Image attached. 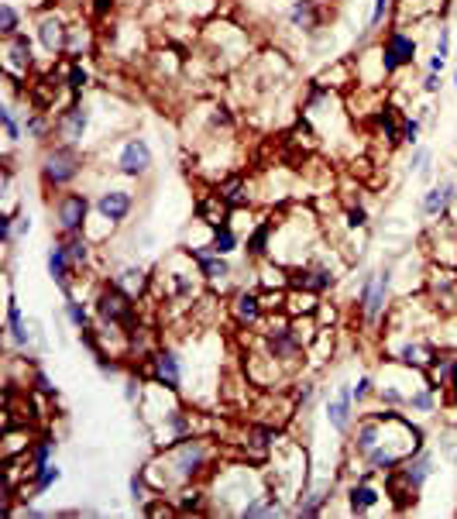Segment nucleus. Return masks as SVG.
Wrapping results in <instances>:
<instances>
[{"label": "nucleus", "instance_id": "obj_1", "mask_svg": "<svg viewBox=\"0 0 457 519\" xmlns=\"http://www.w3.org/2000/svg\"><path fill=\"white\" fill-rule=\"evenodd\" d=\"M220 461H224L220 440L210 434H193L169 447H155V454L141 465V471H145L155 495L172 499V495H179L189 485L207 482Z\"/></svg>", "mask_w": 457, "mask_h": 519}, {"label": "nucleus", "instance_id": "obj_2", "mask_svg": "<svg viewBox=\"0 0 457 519\" xmlns=\"http://www.w3.org/2000/svg\"><path fill=\"white\" fill-rule=\"evenodd\" d=\"M269 489V475H265V465H255V461H220L214 468V475L207 478V495H210V513L220 516H238L244 513L255 495H262Z\"/></svg>", "mask_w": 457, "mask_h": 519}, {"label": "nucleus", "instance_id": "obj_3", "mask_svg": "<svg viewBox=\"0 0 457 519\" xmlns=\"http://www.w3.org/2000/svg\"><path fill=\"white\" fill-rule=\"evenodd\" d=\"M196 55L210 69V76H231L255 55V49H251L248 28L217 14V18L203 21L200 38H196Z\"/></svg>", "mask_w": 457, "mask_h": 519}, {"label": "nucleus", "instance_id": "obj_4", "mask_svg": "<svg viewBox=\"0 0 457 519\" xmlns=\"http://www.w3.org/2000/svg\"><path fill=\"white\" fill-rule=\"evenodd\" d=\"M303 121L313 128L320 145H341L351 138V110L341 90H323V86H306L303 93Z\"/></svg>", "mask_w": 457, "mask_h": 519}, {"label": "nucleus", "instance_id": "obj_5", "mask_svg": "<svg viewBox=\"0 0 457 519\" xmlns=\"http://www.w3.org/2000/svg\"><path fill=\"white\" fill-rule=\"evenodd\" d=\"M152 272H155L152 289H159V296L169 303H196L207 293V279H203L200 265L193 262V255L186 248L165 255Z\"/></svg>", "mask_w": 457, "mask_h": 519}, {"label": "nucleus", "instance_id": "obj_6", "mask_svg": "<svg viewBox=\"0 0 457 519\" xmlns=\"http://www.w3.org/2000/svg\"><path fill=\"white\" fill-rule=\"evenodd\" d=\"M86 172V155L80 145H69V141H55V145H45L42 162H38V183H42V193L55 200V196L69 193Z\"/></svg>", "mask_w": 457, "mask_h": 519}, {"label": "nucleus", "instance_id": "obj_7", "mask_svg": "<svg viewBox=\"0 0 457 519\" xmlns=\"http://www.w3.org/2000/svg\"><path fill=\"white\" fill-rule=\"evenodd\" d=\"M382 355L385 361H399L406 368H416V372H427V368L437 361L440 348L437 341L427 334V330H396V327H382Z\"/></svg>", "mask_w": 457, "mask_h": 519}, {"label": "nucleus", "instance_id": "obj_8", "mask_svg": "<svg viewBox=\"0 0 457 519\" xmlns=\"http://www.w3.org/2000/svg\"><path fill=\"white\" fill-rule=\"evenodd\" d=\"M258 344L299 379V372H303V365H306V344L299 341L289 313H269L262 324V334H258Z\"/></svg>", "mask_w": 457, "mask_h": 519}, {"label": "nucleus", "instance_id": "obj_9", "mask_svg": "<svg viewBox=\"0 0 457 519\" xmlns=\"http://www.w3.org/2000/svg\"><path fill=\"white\" fill-rule=\"evenodd\" d=\"M433 471H437V458H433L430 447L416 451L413 458H406L403 465L392 471V475H385V489H389V499H396L399 509H406L409 502H416L423 495L427 482L433 478Z\"/></svg>", "mask_w": 457, "mask_h": 519}, {"label": "nucleus", "instance_id": "obj_10", "mask_svg": "<svg viewBox=\"0 0 457 519\" xmlns=\"http://www.w3.org/2000/svg\"><path fill=\"white\" fill-rule=\"evenodd\" d=\"M392 296H396V262H385L382 269L375 275V286L368 289L365 300H358V317L361 324L368 330H378L385 327V320H389L392 313Z\"/></svg>", "mask_w": 457, "mask_h": 519}, {"label": "nucleus", "instance_id": "obj_11", "mask_svg": "<svg viewBox=\"0 0 457 519\" xmlns=\"http://www.w3.org/2000/svg\"><path fill=\"white\" fill-rule=\"evenodd\" d=\"M90 303H93V313H97V320H104V324H117L124 330H135L141 324L138 300L124 293V289H117L110 279L97 289V296H93Z\"/></svg>", "mask_w": 457, "mask_h": 519}, {"label": "nucleus", "instance_id": "obj_12", "mask_svg": "<svg viewBox=\"0 0 457 519\" xmlns=\"http://www.w3.org/2000/svg\"><path fill=\"white\" fill-rule=\"evenodd\" d=\"M193 434H210V423L203 420V413H196L189 403H183L179 410H172L169 416H165V420L148 427L152 447H169V444H176V440H186Z\"/></svg>", "mask_w": 457, "mask_h": 519}, {"label": "nucleus", "instance_id": "obj_13", "mask_svg": "<svg viewBox=\"0 0 457 519\" xmlns=\"http://www.w3.org/2000/svg\"><path fill=\"white\" fill-rule=\"evenodd\" d=\"M93 214V196L83 190H69L52 200V224L55 234H80L90 227Z\"/></svg>", "mask_w": 457, "mask_h": 519}, {"label": "nucleus", "instance_id": "obj_14", "mask_svg": "<svg viewBox=\"0 0 457 519\" xmlns=\"http://www.w3.org/2000/svg\"><path fill=\"white\" fill-rule=\"evenodd\" d=\"M282 28H289L293 35H299L303 42H310L313 35H320V31H327V7H323V0H289L286 11L279 14Z\"/></svg>", "mask_w": 457, "mask_h": 519}, {"label": "nucleus", "instance_id": "obj_15", "mask_svg": "<svg viewBox=\"0 0 457 519\" xmlns=\"http://www.w3.org/2000/svg\"><path fill=\"white\" fill-rule=\"evenodd\" d=\"M35 35H28V31H18L14 38H4V49H0V55H4V80L7 83H25L31 80V73H35Z\"/></svg>", "mask_w": 457, "mask_h": 519}, {"label": "nucleus", "instance_id": "obj_16", "mask_svg": "<svg viewBox=\"0 0 457 519\" xmlns=\"http://www.w3.org/2000/svg\"><path fill=\"white\" fill-rule=\"evenodd\" d=\"M135 207H138V196L131 186H104V190L93 196V214H97L100 224H107L110 231L128 224Z\"/></svg>", "mask_w": 457, "mask_h": 519}, {"label": "nucleus", "instance_id": "obj_17", "mask_svg": "<svg viewBox=\"0 0 457 519\" xmlns=\"http://www.w3.org/2000/svg\"><path fill=\"white\" fill-rule=\"evenodd\" d=\"M69 21H73V18H69V14L62 11L59 4L38 11V18H35V42H38V49L49 55V59H62V55H66Z\"/></svg>", "mask_w": 457, "mask_h": 519}, {"label": "nucleus", "instance_id": "obj_18", "mask_svg": "<svg viewBox=\"0 0 457 519\" xmlns=\"http://www.w3.org/2000/svg\"><path fill=\"white\" fill-rule=\"evenodd\" d=\"M416 59H420V38L409 35L403 25H392L389 35L382 38V62L389 80H396L403 69L416 66Z\"/></svg>", "mask_w": 457, "mask_h": 519}, {"label": "nucleus", "instance_id": "obj_19", "mask_svg": "<svg viewBox=\"0 0 457 519\" xmlns=\"http://www.w3.org/2000/svg\"><path fill=\"white\" fill-rule=\"evenodd\" d=\"M145 375L162 385H169V389L183 392L186 389V355L183 348H176V344H159V348L152 351V358L145 361Z\"/></svg>", "mask_w": 457, "mask_h": 519}, {"label": "nucleus", "instance_id": "obj_20", "mask_svg": "<svg viewBox=\"0 0 457 519\" xmlns=\"http://www.w3.org/2000/svg\"><path fill=\"white\" fill-rule=\"evenodd\" d=\"M193 255V262L200 265V272H203V279H207V289H214L217 296H224V293H234L238 289V265H234V258H227V255H217V251H210V248H193L189 251Z\"/></svg>", "mask_w": 457, "mask_h": 519}, {"label": "nucleus", "instance_id": "obj_21", "mask_svg": "<svg viewBox=\"0 0 457 519\" xmlns=\"http://www.w3.org/2000/svg\"><path fill=\"white\" fill-rule=\"evenodd\" d=\"M152 169H155V152L141 135H131L117 145L114 172H121V176H128V179H145V176H152Z\"/></svg>", "mask_w": 457, "mask_h": 519}, {"label": "nucleus", "instance_id": "obj_22", "mask_svg": "<svg viewBox=\"0 0 457 519\" xmlns=\"http://www.w3.org/2000/svg\"><path fill=\"white\" fill-rule=\"evenodd\" d=\"M90 128H93V104L86 97H76L73 104H69L59 117H55V138L69 141V145H80L83 148V141H86V135H90Z\"/></svg>", "mask_w": 457, "mask_h": 519}, {"label": "nucleus", "instance_id": "obj_23", "mask_svg": "<svg viewBox=\"0 0 457 519\" xmlns=\"http://www.w3.org/2000/svg\"><path fill=\"white\" fill-rule=\"evenodd\" d=\"M358 403H354V382H337L334 396L323 399V420L330 423V430H337L341 437H348L354 430V423H358Z\"/></svg>", "mask_w": 457, "mask_h": 519}, {"label": "nucleus", "instance_id": "obj_24", "mask_svg": "<svg viewBox=\"0 0 457 519\" xmlns=\"http://www.w3.org/2000/svg\"><path fill=\"white\" fill-rule=\"evenodd\" d=\"M227 313H231V320L238 330H258L265 324V317H269L265 300H262V289L238 286L231 293V306H227Z\"/></svg>", "mask_w": 457, "mask_h": 519}, {"label": "nucleus", "instance_id": "obj_25", "mask_svg": "<svg viewBox=\"0 0 457 519\" xmlns=\"http://www.w3.org/2000/svg\"><path fill=\"white\" fill-rule=\"evenodd\" d=\"M457 207V179L444 176L433 186L423 190V196L416 200V214L423 220H447Z\"/></svg>", "mask_w": 457, "mask_h": 519}, {"label": "nucleus", "instance_id": "obj_26", "mask_svg": "<svg viewBox=\"0 0 457 519\" xmlns=\"http://www.w3.org/2000/svg\"><path fill=\"white\" fill-rule=\"evenodd\" d=\"M423 245L430 251L433 265H447V269H457V224L451 217L437 220L427 234H423Z\"/></svg>", "mask_w": 457, "mask_h": 519}, {"label": "nucleus", "instance_id": "obj_27", "mask_svg": "<svg viewBox=\"0 0 457 519\" xmlns=\"http://www.w3.org/2000/svg\"><path fill=\"white\" fill-rule=\"evenodd\" d=\"M45 272H49L55 289L62 293V300H73L76 296V265H73V258H69V251L59 238H55L49 251H45Z\"/></svg>", "mask_w": 457, "mask_h": 519}, {"label": "nucleus", "instance_id": "obj_28", "mask_svg": "<svg viewBox=\"0 0 457 519\" xmlns=\"http://www.w3.org/2000/svg\"><path fill=\"white\" fill-rule=\"evenodd\" d=\"M275 227H279V214H275V210H269V214L258 217L255 227L244 234V251H241V255L248 258V262H262V258H272Z\"/></svg>", "mask_w": 457, "mask_h": 519}, {"label": "nucleus", "instance_id": "obj_29", "mask_svg": "<svg viewBox=\"0 0 457 519\" xmlns=\"http://www.w3.org/2000/svg\"><path fill=\"white\" fill-rule=\"evenodd\" d=\"M385 492L375 485V478H351V485L344 489V513L348 516H368L382 506Z\"/></svg>", "mask_w": 457, "mask_h": 519}, {"label": "nucleus", "instance_id": "obj_30", "mask_svg": "<svg viewBox=\"0 0 457 519\" xmlns=\"http://www.w3.org/2000/svg\"><path fill=\"white\" fill-rule=\"evenodd\" d=\"M351 62H354V76H358V86L385 90V83H389V73H385V62H382V42L358 49V55H354Z\"/></svg>", "mask_w": 457, "mask_h": 519}, {"label": "nucleus", "instance_id": "obj_31", "mask_svg": "<svg viewBox=\"0 0 457 519\" xmlns=\"http://www.w3.org/2000/svg\"><path fill=\"white\" fill-rule=\"evenodd\" d=\"M110 282H114L117 289H124L128 296H135V300L141 303L148 293H152L155 272L148 269V265H141V262H128V265H117L114 275H110Z\"/></svg>", "mask_w": 457, "mask_h": 519}, {"label": "nucleus", "instance_id": "obj_32", "mask_svg": "<svg viewBox=\"0 0 457 519\" xmlns=\"http://www.w3.org/2000/svg\"><path fill=\"white\" fill-rule=\"evenodd\" d=\"M35 440H38V434L31 430V423H4V430H0V461L28 458Z\"/></svg>", "mask_w": 457, "mask_h": 519}, {"label": "nucleus", "instance_id": "obj_33", "mask_svg": "<svg viewBox=\"0 0 457 519\" xmlns=\"http://www.w3.org/2000/svg\"><path fill=\"white\" fill-rule=\"evenodd\" d=\"M313 86H323V90H341L348 93L351 86H358V76H354V62L351 59H327L323 69L310 80Z\"/></svg>", "mask_w": 457, "mask_h": 519}, {"label": "nucleus", "instance_id": "obj_34", "mask_svg": "<svg viewBox=\"0 0 457 519\" xmlns=\"http://www.w3.org/2000/svg\"><path fill=\"white\" fill-rule=\"evenodd\" d=\"M330 499H334V482L310 485V489H306V492L293 502V516H296V519H317V516H327Z\"/></svg>", "mask_w": 457, "mask_h": 519}, {"label": "nucleus", "instance_id": "obj_35", "mask_svg": "<svg viewBox=\"0 0 457 519\" xmlns=\"http://www.w3.org/2000/svg\"><path fill=\"white\" fill-rule=\"evenodd\" d=\"M93 49H97V28L86 18L69 21V42H66V59H86Z\"/></svg>", "mask_w": 457, "mask_h": 519}, {"label": "nucleus", "instance_id": "obj_36", "mask_svg": "<svg viewBox=\"0 0 457 519\" xmlns=\"http://www.w3.org/2000/svg\"><path fill=\"white\" fill-rule=\"evenodd\" d=\"M214 190H217V196H220V200H224L231 210H238V207H251V183L241 176V172H231V176L217 179Z\"/></svg>", "mask_w": 457, "mask_h": 519}, {"label": "nucleus", "instance_id": "obj_37", "mask_svg": "<svg viewBox=\"0 0 457 519\" xmlns=\"http://www.w3.org/2000/svg\"><path fill=\"white\" fill-rule=\"evenodd\" d=\"M440 406H444L440 403V389L433 382H420L406 396V413H416V416H433Z\"/></svg>", "mask_w": 457, "mask_h": 519}, {"label": "nucleus", "instance_id": "obj_38", "mask_svg": "<svg viewBox=\"0 0 457 519\" xmlns=\"http://www.w3.org/2000/svg\"><path fill=\"white\" fill-rule=\"evenodd\" d=\"M59 482H62V468L55 465V461H49L45 468H35V471H31V478L25 482V492H21V499H38V495L52 492Z\"/></svg>", "mask_w": 457, "mask_h": 519}, {"label": "nucleus", "instance_id": "obj_39", "mask_svg": "<svg viewBox=\"0 0 457 519\" xmlns=\"http://www.w3.org/2000/svg\"><path fill=\"white\" fill-rule=\"evenodd\" d=\"M0 128H4V138H7V148H18L21 138H25V114L14 110V100L7 97V104L0 107Z\"/></svg>", "mask_w": 457, "mask_h": 519}, {"label": "nucleus", "instance_id": "obj_40", "mask_svg": "<svg viewBox=\"0 0 457 519\" xmlns=\"http://www.w3.org/2000/svg\"><path fill=\"white\" fill-rule=\"evenodd\" d=\"M62 317H66V324L73 330H86V327H93L97 313H93V303L73 296V300H62Z\"/></svg>", "mask_w": 457, "mask_h": 519}, {"label": "nucleus", "instance_id": "obj_41", "mask_svg": "<svg viewBox=\"0 0 457 519\" xmlns=\"http://www.w3.org/2000/svg\"><path fill=\"white\" fill-rule=\"evenodd\" d=\"M25 18H28V14L21 11L18 4H11V0H0V38H14L18 31H25Z\"/></svg>", "mask_w": 457, "mask_h": 519}, {"label": "nucleus", "instance_id": "obj_42", "mask_svg": "<svg viewBox=\"0 0 457 519\" xmlns=\"http://www.w3.org/2000/svg\"><path fill=\"white\" fill-rule=\"evenodd\" d=\"M210 251H217V255H227V258H234L238 251H244V238L238 231H234L231 224H224V227H217L214 231V241H210Z\"/></svg>", "mask_w": 457, "mask_h": 519}, {"label": "nucleus", "instance_id": "obj_43", "mask_svg": "<svg viewBox=\"0 0 457 519\" xmlns=\"http://www.w3.org/2000/svg\"><path fill=\"white\" fill-rule=\"evenodd\" d=\"M62 80H66V86L73 90V97H83V93L90 90V69L83 66V59H69Z\"/></svg>", "mask_w": 457, "mask_h": 519}, {"label": "nucleus", "instance_id": "obj_44", "mask_svg": "<svg viewBox=\"0 0 457 519\" xmlns=\"http://www.w3.org/2000/svg\"><path fill=\"white\" fill-rule=\"evenodd\" d=\"M392 14H396V0H372V14H368L361 38H365V35H375V31L382 28L385 21H392Z\"/></svg>", "mask_w": 457, "mask_h": 519}, {"label": "nucleus", "instance_id": "obj_45", "mask_svg": "<svg viewBox=\"0 0 457 519\" xmlns=\"http://www.w3.org/2000/svg\"><path fill=\"white\" fill-rule=\"evenodd\" d=\"M128 489H131V502H135L138 509H145L148 502L155 499V489L148 485V478H145V471H141V468L128 478Z\"/></svg>", "mask_w": 457, "mask_h": 519}, {"label": "nucleus", "instance_id": "obj_46", "mask_svg": "<svg viewBox=\"0 0 457 519\" xmlns=\"http://www.w3.org/2000/svg\"><path fill=\"white\" fill-rule=\"evenodd\" d=\"M52 454H55V437L52 434H42L31 444V454H28V461H31V471L35 468H45L52 461Z\"/></svg>", "mask_w": 457, "mask_h": 519}, {"label": "nucleus", "instance_id": "obj_47", "mask_svg": "<svg viewBox=\"0 0 457 519\" xmlns=\"http://www.w3.org/2000/svg\"><path fill=\"white\" fill-rule=\"evenodd\" d=\"M375 392H378V375H372V372L358 375V382H354V403H358V410L368 403H375Z\"/></svg>", "mask_w": 457, "mask_h": 519}, {"label": "nucleus", "instance_id": "obj_48", "mask_svg": "<svg viewBox=\"0 0 457 519\" xmlns=\"http://www.w3.org/2000/svg\"><path fill=\"white\" fill-rule=\"evenodd\" d=\"M368 220H372V214H368L365 203H348L344 207V231H368Z\"/></svg>", "mask_w": 457, "mask_h": 519}, {"label": "nucleus", "instance_id": "obj_49", "mask_svg": "<svg viewBox=\"0 0 457 519\" xmlns=\"http://www.w3.org/2000/svg\"><path fill=\"white\" fill-rule=\"evenodd\" d=\"M423 117L420 114H403V145L406 148H416V145H423L420 135H423Z\"/></svg>", "mask_w": 457, "mask_h": 519}, {"label": "nucleus", "instance_id": "obj_50", "mask_svg": "<svg viewBox=\"0 0 457 519\" xmlns=\"http://www.w3.org/2000/svg\"><path fill=\"white\" fill-rule=\"evenodd\" d=\"M433 162V152H430V145H416V148H409V159H406V176H420L423 169Z\"/></svg>", "mask_w": 457, "mask_h": 519}, {"label": "nucleus", "instance_id": "obj_51", "mask_svg": "<svg viewBox=\"0 0 457 519\" xmlns=\"http://www.w3.org/2000/svg\"><path fill=\"white\" fill-rule=\"evenodd\" d=\"M451 45H454V28H451V21H440V25H437V35H433V52H437L440 59H451Z\"/></svg>", "mask_w": 457, "mask_h": 519}, {"label": "nucleus", "instance_id": "obj_52", "mask_svg": "<svg viewBox=\"0 0 457 519\" xmlns=\"http://www.w3.org/2000/svg\"><path fill=\"white\" fill-rule=\"evenodd\" d=\"M145 385H148V379H141L138 372H131L128 379H124V403H128V406H138L141 396H145Z\"/></svg>", "mask_w": 457, "mask_h": 519}, {"label": "nucleus", "instance_id": "obj_53", "mask_svg": "<svg viewBox=\"0 0 457 519\" xmlns=\"http://www.w3.org/2000/svg\"><path fill=\"white\" fill-rule=\"evenodd\" d=\"M31 389H35L38 396H45V399L55 396V382L49 379V372H45L42 365H35V372H31Z\"/></svg>", "mask_w": 457, "mask_h": 519}, {"label": "nucleus", "instance_id": "obj_54", "mask_svg": "<svg viewBox=\"0 0 457 519\" xmlns=\"http://www.w3.org/2000/svg\"><path fill=\"white\" fill-rule=\"evenodd\" d=\"M420 90L427 93V97H437V93L444 90V73H423Z\"/></svg>", "mask_w": 457, "mask_h": 519}, {"label": "nucleus", "instance_id": "obj_55", "mask_svg": "<svg viewBox=\"0 0 457 519\" xmlns=\"http://www.w3.org/2000/svg\"><path fill=\"white\" fill-rule=\"evenodd\" d=\"M440 403H444V410H457V372L451 375V382L440 389Z\"/></svg>", "mask_w": 457, "mask_h": 519}, {"label": "nucleus", "instance_id": "obj_56", "mask_svg": "<svg viewBox=\"0 0 457 519\" xmlns=\"http://www.w3.org/2000/svg\"><path fill=\"white\" fill-rule=\"evenodd\" d=\"M31 234V214L28 210H18V214H14V238H28Z\"/></svg>", "mask_w": 457, "mask_h": 519}, {"label": "nucleus", "instance_id": "obj_57", "mask_svg": "<svg viewBox=\"0 0 457 519\" xmlns=\"http://www.w3.org/2000/svg\"><path fill=\"white\" fill-rule=\"evenodd\" d=\"M444 69H447V59H440L437 52H430L427 62H423V73H444Z\"/></svg>", "mask_w": 457, "mask_h": 519}, {"label": "nucleus", "instance_id": "obj_58", "mask_svg": "<svg viewBox=\"0 0 457 519\" xmlns=\"http://www.w3.org/2000/svg\"><path fill=\"white\" fill-rule=\"evenodd\" d=\"M148 4H155V0H121L124 11H135V7H138V11H145Z\"/></svg>", "mask_w": 457, "mask_h": 519}, {"label": "nucleus", "instance_id": "obj_59", "mask_svg": "<svg viewBox=\"0 0 457 519\" xmlns=\"http://www.w3.org/2000/svg\"><path fill=\"white\" fill-rule=\"evenodd\" d=\"M451 461H454V468H457V447H454V458Z\"/></svg>", "mask_w": 457, "mask_h": 519}, {"label": "nucleus", "instance_id": "obj_60", "mask_svg": "<svg viewBox=\"0 0 457 519\" xmlns=\"http://www.w3.org/2000/svg\"><path fill=\"white\" fill-rule=\"evenodd\" d=\"M454 90H457V69H454Z\"/></svg>", "mask_w": 457, "mask_h": 519}, {"label": "nucleus", "instance_id": "obj_61", "mask_svg": "<svg viewBox=\"0 0 457 519\" xmlns=\"http://www.w3.org/2000/svg\"><path fill=\"white\" fill-rule=\"evenodd\" d=\"M396 4H406V0H396Z\"/></svg>", "mask_w": 457, "mask_h": 519}, {"label": "nucleus", "instance_id": "obj_62", "mask_svg": "<svg viewBox=\"0 0 457 519\" xmlns=\"http://www.w3.org/2000/svg\"><path fill=\"white\" fill-rule=\"evenodd\" d=\"M451 165H454V169H457V159H454V162H451Z\"/></svg>", "mask_w": 457, "mask_h": 519}]
</instances>
